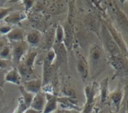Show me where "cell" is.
<instances>
[{
	"instance_id": "cell-34",
	"label": "cell",
	"mask_w": 128,
	"mask_h": 113,
	"mask_svg": "<svg viewBox=\"0 0 128 113\" xmlns=\"http://www.w3.org/2000/svg\"><path fill=\"white\" fill-rule=\"evenodd\" d=\"M24 113H42L41 112H39V111H38V110H34V109H32V108H28Z\"/></svg>"
},
{
	"instance_id": "cell-20",
	"label": "cell",
	"mask_w": 128,
	"mask_h": 113,
	"mask_svg": "<svg viewBox=\"0 0 128 113\" xmlns=\"http://www.w3.org/2000/svg\"><path fill=\"white\" fill-rule=\"evenodd\" d=\"M41 38L40 32L37 30H32L28 33L26 35V43L33 46H35L39 44Z\"/></svg>"
},
{
	"instance_id": "cell-7",
	"label": "cell",
	"mask_w": 128,
	"mask_h": 113,
	"mask_svg": "<svg viewBox=\"0 0 128 113\" xmlns=\"http://www.w3.org/2000/svg\"><path fill=\"white\" fill-rule=\"evenodd\" d=\"M28 44L25 41L15 42L11 47V56L14 62H20L28 50Z\"/></svg>"
},
{
	"instance_id": "cell-23",
	"label": "cell",
	"mask_w": 128,
	"mask_h": 113,
	"mask_svg": "<svg viewBox=\"0 0 128 113\" xmlns=\"http://www.w3.org/2000/svg\"><path fill=\"white\" fill-rule=\"evenodd\" d=\"M64 40V29L61 25H58L55 29V42L54 44H62Z\"/></svg>"
},
{
	"instance_id": "cell-4",
	"label": "cell",
	"mask_w": 128,
	"mask_h": 113,
	"mask_svg": "<svg viewBox=\"0 0 128 113\" xmlns=\"http://www.w3.org/2000/svg\"><path fill=\"white\" fill-rule=\"evenodd\" d=\"M102 22L106 27L107 30L109 31V32L111 34L112 38H113L114 41L116 43V44L119 47L122 54L123 56H124L125 57H127L128 56V45H127L126 42L124 40L123 37L121 34V33L116 29V28L113 26V24L112 22H110V21L103 20Z\"/></svg>"
},
{
	"instance_id": "cell-31",
	"label": "cell",
	"mask_w": 128,
	"mask_h": 113,
	"mask_svg": "<svg viewBox=\"0 0 128 113\" xmlns=\"http://www.w3.org/2000/svg\"><path fill=\"white\" fill-rule=\"evenodd\" d=\"M22 2L23 5L25 7L26 10H28L29 9H31L33 7L35 1H32V0H24V1H22Z\"/></svg>"
},
{
	"instance_id": "cell-5",
	"label": "cell",
	"mask_w": 128,
	"mask_h": 113,
	"mask_svg": "<svg viewBox=\"0 0 128 113\" xmlns=\"http://www.w3.org/2000/svg\"><path fill=\"white\" fill-rule=\"evenodd\" d=\"M76 70L83 82H86L89 76V66L88 60L80 52H76Z\"/></svg>"
},
{
	"instance_id": "cell-11",
	"label": "cell",
	"mask_w": 128,
	"mask_h": 113,
	"mask_svg": "<svg viewBox=\"0 0 128 113\" xmlns=\"http://www.w3.org/2000/svg\"><path fill=\"white\" fill-rule=\"evenodd\" d=\"M46 104L42 113L54 112L58 106V97L54 94L46 93Z\"/></svg>"
},
{
	"instance_id": "cell-33",
	"label": "cell",
	"mask_w": 128,
	"mask_h": 113,
	"mask_svg": "<svg viewBox=\"0 0 128 113\" xmlns=\"http://www.w3.org/2000/svg\"><path fill=\"white\" fill-rule=\"evenodd\" d=\"M8 44V41L5 38H0V51L2 50V48Z\"/></svg>"
},
{
	"instance_id": "cell-13",
	"label": "cell",
	"mask_w": 128,
	"mask_h": 113,
	"mask_svg": "<svg viewBox=\"0 0 128 113\" xmlns=\"http://www.w3.org/2000/svg\"><path fill=\"white\" fill-rule=\"evenodd\" d=\"M85 22L88 26V29L97 34L100 38V22L92 15H88L86 16Z\"/></svg>"
},
{
	"instance_id": "cell-29",
	"label": "cell",
	"mask_w": 128,
	"mask_h": 113,
	"mask_svg": "<svg viewBox=\"0 0 128 113\" xmlns=\"http://www.w3.org/2000/svg\"><path fill=\"white\" fill-rule=\"evenodd\" d=\"M12 29L11 26L8 24H0V34H7L10 32V31Z\"/></svg>"
},
{
	"instance_id": "cell-2",
	"label": "cell",
	"mask_w": 128,
	"mask_h": 113,
	"mask_svg": "<svg viewBox=\"0 0 128 113\" xmlns=\"http://www.w3.org/2000/svg\"><path fill=\"white\" fill-rule=\"evenodd\" d=\"M100 39L101 40L103 45L107 52L110 53V56H115L119 54H122L121 50L116 43L114 41L113 38H112L111 34H110L109 31L107 30L106 27L101 22L100 26Z\"/></svg>"
},
{
	"instance_id": "cell-30",
	"label": "cell",
	"mask_w": 128,
	"mask_h": 113,
	"mask_svg": "<svg viewBox=\"0 0 128 113\" xmlns=\"http://www.w3.org/2000/svg\"><path fill=\"white\" fill-rule=\"evenodd\" d=\"M12 11L11 8H0V20H4L8 14Z\"/></svg>"
},
{
	"instance_id": "cell-38",
	"label": "cell",
	"mask_w": 128,
	"mask_h": 113,
	"mask_svg": "<svg viewBox=\"0 0 128 113\" xmlns=\"http://www.w3.org/2000/svg\"><path fill=\"white\" fill-rule=\"evenodd\" d=\"M52 113H55V112H52Z\"/></svg>"
},
{
	"instance_id": "cell-15",
	"label": "cell",
	"mask_w": 128,
	"mask_h": 113,
	"mask_svg": "<svg viewBox=\"0 0 128 113\" xmlns=\"http://www.w3.org/2000/svg\"><path fill=\"white\" fill-rule=\"evenodd\" d=\"M4 80L8 82H10L15 85H20L21 76L20 75L17 69L16 68H11L4 76Z\"/></svg>"
},
{
	"instance_id": "cell-10",
	"label": "cell",
	"mask_w": 128,
	"mask_h": 113,
	"mask_svg": "<svg viewBox=\"0 0 128 113\" xmlns=\"http://www.w3.org/2000/svg\"><path fill=\"white\" fill-rule=\"evenodd\" d=\"M26 17L27 15L24 11L13 10L8 14V16L4 19V21L8 24H17L24 20Z\"/></svg>"
},
{
	"instance_id": "cell-6",
	"label": "cell",
	"mask_w": 128,
	"mask_h": 113,
	"mask_svg": "<svg viewBox=\"0 0 128 113\" xmlns=\"http://www.w3.org/2000/svg\"><path fill=\"white\" fill-rule=\"evenodd\" d=\"M64 29V40L63 44L66 47L68 52L71 51L73 48V45L74 43V32L73 28V26L71 23V20L68 19L66 21L64 26L63 27Z\"/></svg>"
},
{
	"instance_id": "cell-32",
	"label": "cell",
	"mask_w": 128,
	"mask_h": 113,
	"mask_svg": "<svg viewBox=\"0 0 128 113\" xmlns=\"http://www.w3.org/2000/svg\"><path fill=\"white\" fill-rule=\"evenodd\" d=\"M9 60L7 59H3L0 58V69H5L8 67L9 65Z\"/></svg>"
},
{
	"instance_id": "cell-36",
	"label": "cell",
	"mask_w": 128,
	"mask_h": 113,
	"mask_svg": "<svg viewBox=\"0 0 128 113\" xmlns=\"http://www.w3.org/2000/svg\"><path fill=\"white\" fill-rule=\"evenodd\" d=\"M2 75L0 74V82H2Z\"/></svg>"
},
{
	"instance_id": "cell-12",
	"label": "cell",
	"mask_w": 128,
	"mask_h": 113,
	"mask_svg": "<svg viewBox=\"0 0 128 113\" xmlns=\"http://www.w3.org/2000/svg\"><path fill=\"white\" fill-rule=\"evenodd\" d=\"M22 87L29 93L33 94H36L37 93L40 92L42 88V80L40 79H35L28 80L24 82Z\"/></svg>"
},
{
	"instance_id": "cell-26",
	"label": "cell",
	"mask_w": 128,
	"mask_h": 113,
	"mask_svg": "<svg viewBox=\"0 0 128 113\" xmlns=\"http://www.w3.org/2000/svg\"><path fill=\"white\" fill-rule=\"evenodd\" d=\"M55 42V29L50 30L46 35V44L47 46H49V50L51 49V47L53 46Z\"/></svg>"
},
{
	"instance_id": "cell-8",
	"label": "cell",
	"mask_w": 128,
	"mask_h": 113,
	"mask_svg": "<svg viewBox=\"0 0 128 113\" xmlns=\"http://www.w3.org/2000/svg\"><path fill=\"white\" fill-rule=\"evenodd\" d=\"M85 95L86 98V103L84 105L83 110L81 113H92L94 106L95 92L94 86H86L85 88Z\"/></svg>"
},
{
	"instance_id": "cell-37",
	"label": "cell",
	"mask_w": 128,
	"mask_h": 113,
	"mask_svg": "<svg viewBox=\"0 0 128 113\" xmlns=\"http://www.w3.org/2000/svg\"><path fill=\"white\" fill-rule=\"evenodd\" d=\"M110 113H118V112H110Z\"/></svg>"
},
{
	"instance_id": "cell-25",
	"label": "cell",
	"mask_w": 128,
	"mask_h": 113,
	"mask_svg": "<svg viewBox=\"0 0 128 113\" xmlns=\"http://www.w3.org/2000/svg\"><path fill=\"white\" fill-rule=\"evenodd\" d=\"M10 55H11V46L7 44L0 51V58L8 60V58L10 57Z\"/></svg>"
},
{
	"instance_id": "cell-28",
	"label": "cell",
	"mask_w": 128,
	"mask_h": 113,
	"mask_svg": "<svg viewBox=\"0 0 128 113\" xmlns=\"http://www.w3.org/2000/svg\"><path fill=\"white\" fill-rule=\"evenodd\" d=\"M56 58V52H55L54 50L52 48H51L50 50H48V52L46 54V56L44 61L48 62V63H50V64H52Z\"/></svg>"
},
{
	"instance_id": "cell-18",
	"label": "cell",
	"mask_w": 128,
	"mask_h": 113,
	"mask_svg": "<svg viewBox=\"0 0 128 113\" xmlns=\"http://www.w3.org/2000/svg\"><path fill=\"white\" fill-rule=\"evenodd\" d=\"M6 37L8 40H10L14 42L23 41L25 39V33L22 29L20 28H12L9 33L6 34Z\"/></svg>"
},
{
	"instance_id": "cell-27",
	"label": "cell",
	"mask_w": 128,
	"mask_h": 113,
	"mask_svg": "<svg viewBox=\"0 0 128 113\" xmlns=\"http://www.w3.org/2000/svg\"><path fill=\"white\" fill-rule=\"evenodd\" d=\"M28 109V107L26 106V105L25 104L23 100L22 99V98H19V101H18V105L17 107L16 108V110H14V113H24V112Z\"/></svg>"
},
{
	"instance_id": "cell-14",
	"label": "cell",
	"mask_w": 128,
	"mask_h": 113,
	"mask_svg": "<svg viewBox=\"0 0 128 113\" xmlns=\"http://www.w3.org/2000/svg\"><path fill=\"white\" fill-rule=\"evenodd\" d=\"M108 98L111 99L112 104L116 106L117 112H118L122 103V100L124 98V92H122V90L118 88L115 91L112 92L111 93H110Z\"/></svg>"
},
{
	"instance_id": "cell-21",
	"label": "cell",
	"mask_w": 128,
	"mask_h": 113,
	"mask_svg": "<svg viewBox=\"0 0 128 113\" xmlns=\"http://www.w3.org/2000/svg\"><path fill=\"white\" fill-rule=\"evenodd\" d=\"M19 90L21 93V95H22V99L23 100L25 104L26 105V106L28 108L30 107V105H31V103L32 101V99H33V97L34 94H32V93H29L27 91H26V89L22 87V86H20L19 88Z\"/></svg>"
},
{
	"instance_id": "cell-1",
	"label": "cell",
	"mask_w": 128,
	"mask_h": 113,
	"mask_svg": "<svg viewBox=\"0 0 128 113\" xmlns=\"http://www.w3.org/2000/svg\"><path fill=\"white\" fill-rule=\"evenodd\" d=\"M106 58L103 48L97 43L92 44L89 50L88 61L89 74L92 76L97 77L106 68Z\"/></svg>"
},
{
	"instance_id": "cell-17",
	"label": "cell",
	"mask_w": 128,
	"mask_h": 113,
	"mask_svg": "<svg viewBox=\"0 0 128 113\" xmlns=\"http://www.w3.org/2000/svg\"><path fill=\"white\" fill-rule=\"evenodd\" d=\"M114 7H115L114 11L116 13V19L118 22L119 26L127 32L128 31V17L126 14L123 12V10H122L119 8V7L117 4H114Z\"/></svg>"
},
{
	"instance_id": "cell-24",
	"label": "cell",
	"mask_w": 128,
	"mask_h": 113,
	"mask_svg": "<svg viewBox=\"0 0 128 113\" xmlns=\"http://www.w3.org/2000/svg\"><path fill=\"white\" fill-rule=\"evenodd\" d=\"M16 69L21 76H28L33 72V70L29 69L27 66H26L23 62L20 63Z\"/></svg>"
},
{
	"instance_id": "cell-3",
	"label": "cell",
	"mask_w": 128,
	"mask_h": 113,
	"mask_svg": "<svg viewBox=\"0 0 128 113\" xmlns=\"http://www.w3.org/2000/svg\"><path fill=\"white\" fill-rule=\"evenodd\" d=\"M109 62L114 69V77L117 76H127L128 75V58L119 54L115 56H110Z\"/></svg>"
},
{
	"instance_id": "cell-22",
	"label": "cell",
	"mask_w": 128,
	"mask_h": 113,
	"mask_svg": "<svg viewBox=\"0 0 128 113\" xmlns=\"http://www.w3.org/2000/svg\"><path fill=\"white\" fill-rule=\"evenodd\" d=\"M37 56H38V52L36 51H31L28 52V56H26L25 59V62H23L26 64V66H27L31 70H33L34 63Z\"/></svg>"
},
{
	"instance_id": "cell-35",
	"label": "cell",
	"mask_w": 128,
	"mask_h": 113,
	"mask_svg": "<svg viewBox=\"0 0 128 113\" xmlns=\"http://www.w3.org/2000/svg\"><path fill=\"white\" fill-rule=\"evenodd\" d=\"M64 113H81L80 110H65L64 111Z\"/></svg>"
},
{
	"instance_id": "cell-19",
	"label": "cell",
	"mask_w": 128,
	"mask_h": 113,
	"mask_svg": "<svg viewBox=\"0 0 128 113\" xmlns=\"http://www.w3.org/2000/svg\"><path fill=\"white\" fill-rule=\"evenodd\" d=\"M109 77H106L101 80L100 82V102L102 104L105 103L109 97Z\"/></svg>"
},
{
	"instance_id": "cell-9",
	"label": "cell",
	"mask_w": 128,
	"mask_h": 113,
	"mask_svg": "<svg viewBox=\"0 0 128 113\" xmlns=\"http://www.w3.org/2000/svg\"><path fill=\"white\" fill-rule=\"evenodd\" d=\"M46 93L40 92L34 95L32 101L30 105V108H32L39 112H43L46 104Z\"/></svg>"
},
{
	"instance_id": "cell-16",
	"label": "cell",
	"mask_w": 128,
	"mask_h": 113,
	"mask_svg": "<svg viewBox=\"0 0 128 113\" xmlns=\"http://www.w3.org/2000/svg\"><path fill=\"white\" fill-rule=\"evenodd\" d=\"M53 50L56 52V59L58 60L59 64L64 63V62L67 61V54H68V50L66 47L64 46V44H53Z\"/></svg>"
}]
</instances>
